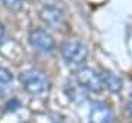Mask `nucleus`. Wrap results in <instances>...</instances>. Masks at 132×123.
I'll list each match as a JSON object with an SVG mask.
<instances>
[{
	"label": "nucleus",
	"mask_w": 132,
	"mask_h": 123,
	"mask_svg": "<svg viewBox=\"0 0 132 123\" xmlns=\"http://www.w3.org/2000/svg\"><path fill=\"white\" fill-rule=\"evenodd\" d=\"M101 78H103L104 88H107L112 92H120L123 84H122V79L118 75H114L112 72H104V73H101Z\"/></svg>",
	"instance_id": "nucleus-7"
},
{
	"label": "nucleus",
	"mask_w": 132,
	"mask_h": 123,
	"mask_svg": "<svg viewBox=\"0 0 132 123\" xmlns=\"http://www.w3.org/2000/svg\"><path fill=\"white\" fill-rule=\"evenodd\" d=\"M62 56L68 65H82L88 57V50L85 47V44H82L81 41L72 40L63 44Z\"/></svg>",
	"instance_id": "nucleus-3"
},
{
	"label": "nucleus",
	"mask_w": 132,
	"mask_h": 123,
	"mask_svg": "<svg viewBox=\"0 0 132 123\" xmlns=\"http://www.w3.org/2000/svg\"><path fill=\"white\" fill-rule=\"evenodd\" d=\"M128 109H129V113L132 114V97H131V100H129V103H128Z\"/></svg>",
	"instance_id": "nucleus-11"
},
{
	"label": "nucleus",
	"mask_w": 132,
	"mask_h": 123,
	"mask_svg": "<svg viewBox=\"0 0 132 123\" xmlns=\"http://www.w3.org/2000/svg\"><path fill=\"white\" fill-rule=\"evenodd\" d=\"M28 40H29L31 47L37 53H40V54L50 56V54H53V53L56 51V43H54V40L44 29H40V28L31 29L29 35H28Z\"/></svg>",
	"instance_id": "nucleus-2"
},
{
	"label": "nucleus",
	"mask_w": 132,
	"mask_h": 123,
	"mask_svg": "<svg viewBox=\"0 0 132 123\" xmlns=\"http://www.w3.org/2000/svg\"><path fill=\"white\" fill-rule=\"evenodd\" d=\"M5 37H6L5 27H3V24H2V22H0V47L3 46V43H5Z\"/></svg>",
	"instance_id": "nucleus-10"
},
{
	"label": "nucleus",
	"mask_w": 132,
	"mask_h": 123,
	"mask_svg": "<svg viewBox=\"0 0 132 123\" xmlns=\"http://www.w3.org/2000/svg\"><path fill=\"white\" fill-rule=\"evenodd\" d=\"M0 5L7 10H19L22 7V0H0Z\"/></svg>",
	"instance_id": "nucleus-9"
},
{
	"label": "nucleus",
	"mask_w": 132,
	"mask_h": 123,
	"mask_svg": "<svg viewBox=\"0 0 132 123\" xmlns=\"http://www.w3.org/2000/svg\"><path fill=\"white\" fill-rule=\"evenodd\" d=\"M90 123H112V110L104 103H94L90 110Z\"/></svg>",
	"instance_id": "nucleus-6"
},
{
	"label": "nucleus",
	"mask_w": 132,
	"mask_h": 123,
	"mask_svg": "<svg viewBox=\"0 0 132 123\" xmlns=\"http://www.w3.org/2000/svg\"><path fill=\"white\" fill-rule=\"evenodd\" d=\"M40 18L52 29H56V31H60V32H65V31L69 29L65 15L62 13V10H59L54 6H44L40 12Z\"/></svg>",
	"instance_id": "nucleus-5"
},
{
	"label": "nucleus",
	"mask_w": 132,
	"mask_h": 123,
	"mask_svg": "<svg viewBox=\"0 0 132 123\" xmlns=\"http://www.w3.org/2000/svg\"><path fill=\"white\" fill-rule=\"evenodd\" d=\"M12 82H13V76L7 69L0 67V95L7 94L12 88Z\"/></svg>",
	"instance_id": "nucleus-8"
},
{
	"label": "nucleus",
	"mask_w": 132,
	"mask_h": 123,
	"mask_svg": "<svg viewBox=\"0 0 132 123\" xmlns=\"http://www.w3.org/2000/svg\"><path fill=\"white\" fill-rule=\"evenodd\" d=\"M24 90L31 95H41L48 88V81L46 75L40 71H25L19 76Z\"/></svg>",
	"instance_id": "nucleus-1"
},
{
	"label": "nucleus",
	"mask_w": 132,
	"mask_h": 123,
	"mask_svg": "<svg viewBox=\"0 0 132 123\" xmlns=\"http://www.w3.org/2000/svg\"><path fill=\"white\" fill-rule=\"evenodd\" d=\"M76 81L81 88H85L91 92H100L104 88L101 73H97L91 67H81L76 72Z\"/></svg>",
	"instance_id": "nucleus-4"
}]
</instances>
